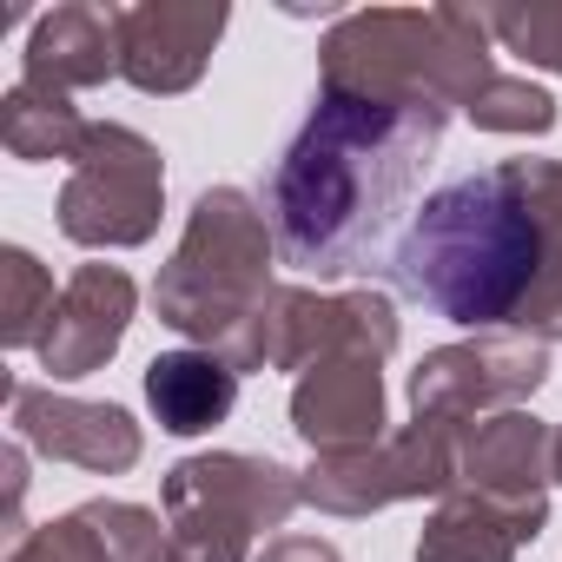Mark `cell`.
<instances>
[{
    "label": "cell",
    "instance_id": "1",
    "mask_svg": "<svg viewBox=\"0 0 562 562\" xmlns=\"http://www.w3.org/2000/svg\"><path fill=\"white\" fill-rule=\"evenodd\" d=\"M397 285L450 325L562 338V159H503L430 192L397 251Z\"/></svg>",
    "mask_w": 562,
    "mask_h": 562
},
{
    "label": "cell",
    "instance_id": "2",
    "mask_svg": "<svg viewBox=\"0 0 562 562\" xmlns=\"http://www.w3.org/2000/svg\"><path fill=\"white\" fill-rule=\"evenodd\" d=\"M450 106L371 100L318 87L312 120L271 172V232L285 265L312 278H351L378 258V245L411 212Z\"/></svg>",
    "mask_w": 562,
    "mask_h": 562
},
{
    "label": "cell",
    "instance_id": "3",
    "mask_svg": "<svg viewBox=\"0 0 562 562\" xmlns=\"http://www.w3.org/2000/svg\"><path fill=\"white\" fill-rule=\"evenodd\" d=\"M503 67L490 60V21L470 8H371L345 14L318 47V87L417 100V106H476Z\"/></svg>",
    "mask_w": 562,
    "mask_h": 562
},
{
    "label": "cell",
    "instance_id": "4",
    "mask_svg": "<svg viewBox=\"0 0 562 562\" xmlns=\"http://www.w3.org/2000/svg\"><path fill=\"white\" fill-rule=\"evenodd\" d=\"M271 245L278 232L238 186H212L192 199L179 251L153 278V312L166 331L192 338L199 351H225L245 318L271 292Z\"/></svg>",
    "mask_w": 562,
    "mask_h": 562
},
{
    "label": "cell",
    "instance_id": "5",
    "mask_svg": "<svg viewBox=\"0 0 562 562\" xmlns=\"http://www.w3.org/2000/svg\"><path fill=\"white\" fill-rule=\"evenodd\" d=\"M166 549L159 562H251L258 529H285L305 503V483L245 450H205L166 470Z\"/></svg>",
    "mask_w": 562,
    "mask_h": 562
},
{
    "label": "cell",
    "instance_id": "6",
    "mask_svg": "<svg viewBox=\"0 0 562 562\" xmlns=\"http://www.w3.org/2000/svg\"><path fill=\"white\" fill-rule=\"evenodd\" d=\"M331 351H371L391 358L397 351V305L391 292L364 285V292H312V285H271L265 305L245 318V331L218 351L238 378L245 371H312Z\"/></svg>",
    "mask_w": 562,
    "mask_h": 562
},
{
    "label": "cell",
    "instance_id": "7",
    "mask_svg": "<svg viewBox=\"0 0 562 562\" xmlns=\"http://www.w3.org/2000/svg\"><path fill=\"white\" fill-rule=\"evenodd\" d=\"M159 212H166L159 146L120 120H93V133L60 186V232L87 251H126L159 232Z\"/></svg>",
    "mask_w": 562,
    "mask_h": 562
},
{
    "label": "cell",
    "instance_id": "8",
    "mask_svg": "<svg viewBox=\"0 0 562 562\" xmlns=\"http://www.w3.org/2000/svg\"><path fill=\"white\" fill-rule=\"evenodd\" d=\"M457 424H404L371 450L318 457L299 483L305 503L325 516H371L411 496H450L457 490Z\"/></svg>",
    "mask_w": 562,
    "mask_h": 562
},
{
    "label": "cell",
    "instance_id": "9",
    "mask_svg": "<svg viewBox=\"0 0 562 562\" xmlns=\"http://www.w3.org/2000/svg\"><path fill=\"white\" fill-rule=\"evenodd\" d=\"M549 384V345L516 331H483L470 345L424 351L411 371V411L417 424H476L490 411H522Z\"/></svg>",
    "mask_w": 562,
    "mask_h": 562
},
{
    "label": "cell",
    "instance_id": "10",
    "mask_svg": "<svg viewBox=\"0 0 562 562\" xmlns=\"http://www.w3.org/2000/svg\"><path fill=\"white\" fill-rule=\"evenodd\" d=\"M8 424H14V443L41 450L54 463H80L93 476H120L146 450L139 424L120 404H87V397H67V391L27 384V378L8 384Z\"/></svg>",
    "mask_w": 562,
    "mask_h": 562
},
{
    "label": "cell",
    "instance_id": "11",
    "mask_svg": "<svg viewBox=\"0 0 562 562\" xmlns=\"http://www.w3.org/2000/svg\"><path fill=\"white\" fill-rule=\"evenodd\" d=\"M225 0H139L120 8V80L139 93H186L205 80L225 34Z\"/></svg>",
    "mask_w": 562,
    "mask_h": 562
},
{
    "label": "cell",
    "instance_id": "12",
    "mask_svg": "<svg viewBox=\"0 0 562 562\" xmlns=\"http://www.w3.org/2000/svg\"><path fill=\"white\" fill-rule=\"evenodd\" d=\"M292 430L318 457H351L384 443V358L371 351H331L292 384Z\"/></svg>",
    "mask_w": 562,
    "mask_h": 562
},
{
    "label": "cell",
    "instance_id": "13",
    "mask_svg": "<svg viewBox=\"0 0 562 562\" xmlns=\"http://www.w3.org/2000/svg\"><path fill=\"white\" fill-rule=\"evenodd\" d=\"M555 430L536 411H490L457 437V490L490 496L503 509H549L555 483Z\"/></svg>",
    "mask_w": 562,
    "mask_h": 562
},
{
    "label": "cell",
    "instance_id": "14",
    "mask_svg": "<svg viewBox=\"0 0 562 562\" xmlns=\"http://www.w3.org/2000/svg\"><path fill=\"white\" fill-rule=\"evenodd\" d=\"M133 305H139V292H133V278H126L120 265H80L67 285H60V305H54V318H47V331H41V345H34L41 371H47L54 384L93 378V371L126 345Z\"/></svg>",
    "mask_w": 562,
    "mask_h": 562
},
{
    "label": "cell",
    "instance_id": "15",
    "mask_svg": "<svg viewBox=\"0 0 562 562\" xmlns=\"http://www.w3.org/2000/svg\"><path fill=\"white\" fill-rule=\"evenodd\" d=\"M27 87L47 93H87L120 74V8H93V0H67V8L41 14L27 34Z\"/></svg>",
    "mask_w": 562,
    "mask_h": 562
},
{
    "label": "cell",
    "instance_id": "16",
    "mask_svg": "<svg viewBox=\"0 0 562 562\" xmlns=\"http://www.w3.org/2000/svg\"><path fill=\"white\" fill-rule=\"evenodd\" d=\"M549 509H503L490 496L450 490L437 496L424 536H417V562H516L536 536H542Z\"/></svg>",
    "mask_w": 562,
    "mask_h": 562
},
{
    "label": "cell",
    "instance_id": "17",
    "mask_svg": "<svg viewBox=\"0 0 562 562\" xmlns=\"http://www.w3.org/2000/svg\"><path fill=\"white\" fill-rule=\"evenodd\" d=\"M146 404H153L159 430H172V437H205V430H218V424L232 417V404H238V371H232L218 351H199V345L166 351V358L146 364Z\"/></svg>",
    "mask_w": 562,
    "mask_h": 562
},
{
    "label": "cell",
    "instance_id": "18",
    "mask_svg": "<svg viewBox=\"0 0 562 562\" xmlns=\"http://www.w3.org/2000/svg\"><path fill=\"white\" fill-rule=\"evenodd\" d=\"M93 120H80V106L67 93H47V87H8L0 93V146L27 166H47V159H80Z\"/></svg>",
    "mask_w": 562,
    "mask_h": 562
},
{
    "label": "cell",
    "instance_id": "19",
    "mask_svg": "<svg viewBox=\"0 0 562 562\" xmlns=\"http://www.w3.org/2000/svg\"><path fill=\"white\" fill-rule=\"evenodd\" d=\"M54 305H60L54 271H47L27 245H8V251H0V345H8V351L41 345Z\"/></svg>",
    "mask_w": 562,
    "mask_h": 562
},
{
    "label": "cell",
    "instance_id": "20",
    "mask_svg": "<svg viewBox=\"0 0 562 562\" xmlns=\"http://www.w3.org/2000/svg\"><path fill=\"white\" fill-rule=\"evenodd\" d=\"M470 126H483V133H549V126H555V100H549L536 80L496 74V80L476 93Z\"/></svg>",
    "mask_w": 562,
    "mask_h": 562
},
{
    "label": "cell",
    "instance_id": "21",
    "mask_svg": "<svg viewBox=\"0 0 562 562\" xmlns=\"http://www.w3.org/2000/svg\"><path fill=\"white\" fill-rule=\"evenodd\" d=\"M483 21H490V34H496L516 60L562 74V0H542V8H496V14H483Z\"/></svg>",
    "mask_w": 562,
    "mask_h": 562
},
{
    "label": "cell",
    "instance_id": "22",
    "mask_svg": "<svg viewBox=\"0 0 562 562\" xmlns=\"http://www.w3.org/2000/svg\"><path fill=\"white\" fill-rule=\"evenodd\" d=\"M258 562H345L325 536H271Z\"/></svg>",
    "mask_w": 562,
    "mask_h": 562
},
{
    "label": "cell",
    "instance_id": "23",
    "mask_svg": "<svg viewBox=\"0 0 562 562\" xmlns=\"http://www.w3.org/2000/svg\"><path fill=\"white\" fill-rule=\"evenodd\" d=\"M549 463H555V483H562V424H555V457Z\"/></svg>",
    "mask_w": 562,
    "mask_h": 562
}]
</instances>
